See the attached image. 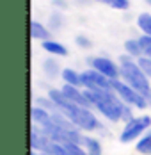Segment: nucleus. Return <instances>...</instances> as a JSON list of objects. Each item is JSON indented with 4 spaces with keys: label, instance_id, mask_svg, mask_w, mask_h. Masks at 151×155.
<instances>
[{
    "label": "nucleus",
    "instance_id": "obj_1",
    "mask_svg": "<svg viewBox=\"0 0 151 155\" xmlns=\"http://www.w3.org/2000/svg\"><path fill=\"white\" fill-rule=\"evenodd\" d=\"M48 98H52V102L55 104L57 110H60L66 118H69L76 125V128L85 130V132H92V130H98L101 127V123L96 120V116L89 110V107H82V105L73 104L66 94L62 93V89H50Z\"/></svg>",
    "mask_w": 151,
    "mask_h": 155
},
{
    "label": "nucleus",
    "instance_id": "obj_2",
    "mask_svg": "<svg viewBox=\"0 0 151 155\" xmlns=\"http://www.w3.org/2000/svg\"><path fill=\"white\" fill-rule=\"evenodd\" d=\"M84 94L87 96L91 105H94L110 121H119V120L130 121L133 118L132 110H130V105L124 104L121 98L114 96L112 91H92V89H85Z\"/></svg>",
    "mask_w": 151,
    "mask_h": 155
},
{
    "label": "nucleus",
    "instance_id": "obj_3",
    "mask_svg": "<svg viewBox=\"0 0 151 155\" xmlns=\"http://www.w3.org/2000/svg\"><path fill=\"white\" fill-rule=\"evenodd\" d=\"M119 62H121V66H119L121 77H123V80L128 86H132L133 89H137L142 96L148 93V91H151L149 77L144 73V70L139 66V62L132 61L128 55H123L119 59Z\"/></svg>",
    "mask_w": 151,
    "mask_h": 155
},
{
    "label": "nucleus",
    "instance_id": "obj_4",
    "mask_svg": "<svg viewBox=\"0 0 151 155\" xmlns=\"http://www.w3.org/2000/svg\"><path fill=\"white\" fill-rule=\"evenodd\" d=\"M151 127V116L148 114H142L139 118H132L130 121H126L123 132L119 136V141L123 144H128L132 141L139 139L140 136H144V132H148Z\"/></svg>",
    "mask_w": 151,
    "mask_h": 155
},
{
    "label": "nucleus",
    "instance_id": "obj_5",
    "mask_svg": "<svg viewBox=\"0 0 151 155\" xmlns=\"http://www.w3.org/2000/svg\"><path fill=\"white\" fill-rule=\"evenodd\" d=\"M112 91H116V94L119 96L124 104H128V105H133V107H137V109H146L148 107L146 98L139 93L137 89H133L132 86H128L126 82H119L117 78L112 80Z\"/></svg>",
    "mask_w": 151,
    "mask_h": 155
},
{
    "label": "nucleus",
    "instance_id": "obj_6",
    "mask_svg": "<svg viewBox=\"0 0 151 155\" xmlns=\"http://www.w3.org/2000/svg\"><path fill=\"white\" fill-rule=\"evenodd\" d=\"M82 86L92 91H112V78L101 75L96 70H85L82 73Z\"/></svg>",
    "mask_w": 151,
    "mask_h": 155
},
{
    "label": "nucleus",
    "instance_id": "obj_7",
    "mask_svg": "<svg viewBox=\"0 0 151 155\" xmlns=\"http://www.w3.org/2000/svg\"><path fill=\"white\" fill-rule=\"evenodd\" d=\"M89 62H91V68L92 70L100 71L101 75L112 78V80H116L117 77H121V70L114 64V61H110L107 57H92Z\"/></svg>",
    "mask_w": 151,
    "mask_h": 155
},
{
    "label": "nucleus",
    "instance_id": "obj_8",
    "mask_svg": "<svg viewBox=\"0 0 151 155\" xmlns=\"http://www.w3.org/2000/svg\"><path fill=\"white\" fill-rule=\"evenodd\" d=\"M62 93L66 94L73 104L76 105H82V107H91V102L87 100V96L84 94V91H80L76 86H71V84H64L62 87Z\"/></svg>",
    "mask_w": 151,
    "mask_h": 155
},
{
    "label": "nucleus",
    "instance_id": "obj_9",
    "mask_svg": "<svg viewBox=\"0 0 151 155\" xmlns=\"http://www.w3.org/2000/svg\"><path fill=\"white\" fill-rule=\"evenodd\" d=\"M30 36H32V39H41V41H46V39H50V31L46 29L43 23H39V21H36V20H32V21H30Z\"/></svg>",
    "mask_w": 151,
    "mask_h": 155
},
{
    "label": "nucleus",
    "instance_id": "obj_10",
    "mask_svg": "<svg viewBox=\"0 0 151 155\" xmlns=\"http://www.w3.org/2000/svg\"><path fill=\"white\" fill-rule=\"evenodd\" d=\"M43 48L48 54H52V55H59V57H66L68 55V48L64 47L62 43H59V41H53V39L43 41Z\"/></svg>",
    "mask_w": 151,
    "mask_h": 155
},
{
    "label": "nucleus",
    "instance_id": "obj_11",
    "mask_svg": "<svg viewBox=\"0 0 151 155\" xmlns=\"http://www.w3.org/2000/svg\"><path fill=\"white\" fill-rule=\"evenodd\" d=\"M60 75H62L66 84H71V86H76V87L82 86V73H76L75 70H71V68H64Z\"/></svg>",
    "mask_w": 151,
    "mask_h": 155
},
{
    "label": "nucleus",
    "instance_id": "obj_12",
    "mask_svg": "<svg viewBox=\"0 0 151 155\" xmlns=\"http://www.w3.org/2000/svg\"><path fill=\"white\" fill-rule=\"evenodd\" d=\"M82 146H85L87 155H101V144H100V141L94 139V137H87V136H84V139H82Z\"/></svg>",
    "mask_w": 151,
    "mask_h": 155
},
{
    "label": "nucleus",
    "instance_id": "obj_13",
    "mask_svg": "<svg viewBox=\"0 0 151 155\" xmlns=\"http://www.w3.org/2000/svg\"><path fill=\"white\" fill-rule=\"evenodd\" d=\"M135 150L142 155H151V130H148L140 139L137 141Z\"/></svg>",
    "mask_w": 151,
    "mask_h": 155
},
{
    "label": "nucleus",
    "instance_id": "obj_14",
    "mask_svg": "<svg viewBox=\"0 0 151 155\" xmlns=\"http://www.w3.org/2000/svg\"><path fill=\"white\" fill-rule=\"evenodd\" d=\"M43 71H45V75L48 78H55L57 75H59L60 71V66L59 62L55 61V59H46V61H43Z\"/></svg>",
    "mask_w": 151,
    "mask_h": 155
},
{
    "label": "nucleus",
    "instance_id": "obj_15",
    "mask_svg": "<svg viewBox=\"0 0 151 155\" xmlns=\"http://www.w3.org/2000/svg\"><path fill=\"white\" fill-rule=\"evenodd\" d=\"M137 27L144 32V36H151V15L142 13L137 16Z\"/></svg>",
    "mask_w": 151,
    "mask_h": 155
},
{
    "label": "nucleus",
    "instance_id": "obj_16",
    "mask_svg": "<svg viewBox=\"0 0 151 155\" xmlns=\"http://www.w3.org/2000/svg\"><path fill=\"white\" fill-rule=\"evenodd\" d=\"M124 50L128 52V55H133V57H140V55L144 54L139 39H128V41L124 43Z\"/></svg>",
    "mask_w": 151,
    "mask_h": 155
},
{
    "label": "nucleus",
    "instance_id": "obj_17",
    "mask_svg": "<svg viewBox=\"0 0 151 155\" xmlns=\"http://www.w3.org/2000/svg\"><path fill=\"white\" fill-rule=\"evenodd\" d=\"M98 2L105 4L108 7H114V9H117V11H124V9L130 7V2H128V0H98Z\"/></svg>",
    "mask_w": 151,
    "mask_h": 155
},
{
    "label": "nucleus",
    "instance_id": "obj_18",
    "mask_svg": "<svg viewBox=\"0 0 151 155\" xmlns=\"http://www.w3.org/2000/svg\"><path fill=\"white\" fill-rule=\"evenodd\" d=\"M139 41H140V47H142V52H144V55L151 59V36H142Z\"/></svg>",
    "mask_w": 151,
    "mask_h": 155
},
{
    "label": "nucleus",
    "instance_id": "obj_19",
    "mask_svg": "<svg viewBox=\"0 0 151 155\" xmlns=\"http://www.w3.org/2000/svg\"><path fill=\"white\" fill-rule=\"evenodd\" d=\"M62 23H64V18H62L60 13H53V15L50 16V27H52L53 31L60 29V27H62Z\"/></svg>",
    "mask_w": 151,
    "mask_h": 155
},
{
    "label": "nucleus",
    "instance_id": "obj_20",
    "mask_svg": "<svg viewBox=\"0 0 151 155\" xmlns=\"http://www.w3.org/2000/svg\"><path fill=\"white\" fill-rule=\"evenodd\" d=\"M137 62H139V66L144 70V73L151 78V59H149V57H146V55H144V57H140Z\"/></svg>",
    "mask_w": 151,
    "mask_h": 155
},
{
    "label": "nucleus",
    "instance_id": "obj_21",
    "mask_svg": "<svg viewBox=\"0 0 151 155\" xmlns=\"http://www.w3.org/2000/svg\"><path fill=\"white\" fill-rule=\"evenodd\" d=\"M76 45L80 48H91L92 47V43H91V39L89 38H85V36H76Z\"/></svg>",
    "mask_w": 151,
    "mask_h": 155
},
{
    "label": "nucleus",
    "instance_id": "obj_22",
    "mask_svg": "<svg viewBox=\"0 0 151 155\" xmlns=\"http://www.w3.org/2000/svg\"><path fill=\"white\" fill-rule=\"evenodd\" d=\"M53 5H57L60 9H66V2L64 0H53Z\"/></svg>",
    "mask_w": 151,
    "mask_h": 155
},
{
    "label": "nucleus",
    "instance_id": "obj_23",
    "mask_svg": "<svg viewBox=\"0 0 151 155\" xmlns=\"http://www.w3.org/2000/svg\"><path fill=\"white\" fill-rule=\"evenodd\" d=\"M144 98H146V102H148V107L151 109V91H148V93L144 94Z\"/></svg>",
    "mask_w": 151,
    "mask_h": 155
},
{
    "label": "nucleus",
    "instance_id": "obj_24",
    "mask_svg": "<svg viewBox=\"0 0 151 155\" xmlns=\"http://www.w3.org/2000/svg\"><path fill=\"white\" fill-rule=\"evenodd\" d=\"M146 2H148V4H149V5H151V0H146Z\"/></svg>",
    "mask_w": 151,
    "mask_h": 155
},
{
    "label": "nucleus",
    "instance_id": "obj_25",
    "mask_svg": "<svg viewBox=\"0 0 151 155\" xmlns=\"http://www.w3.org/2000/svg\"><path fill=\"white\" fill-rule=\"evenodd\" d=\"M43 155H48V153H43Z\"/></svg>",
    "mask_w": 151,
    "mask_h": 155
}]
</instances>
